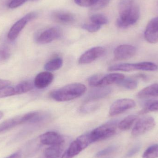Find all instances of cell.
Returning <instances> with one entry per match:
<instances>
[{
  "label": "cell",
  "mask_w": 158,
  "mask_h": 158,
  "mask_svg": "<svg viewBox=\"0 0 158 158\" xmlns=\"http://www.w3.org/2000/svg\"><path fill=\"white\" fill-rule=\"evenodd\" d=\"M118 11L119 16L117 25L120 28H126L134 25L140 16V9L135 0H121Z\"/></svg>",
  "instance_id": "obj_1"
},
{
  "label": "cell",
  "mask_w": 158,
  "mask_h": 158,
  "mask_svg": "<svg viewBox=\"0 0 158 158\" xmlns=\"http://www.w3.org/2000/svg\"><path fill=\"white\" fill-rule=\"evenodd\" d=\"M86 90L85 85L83 84H70L52 91L50 93V97L54 100L59 102L70 101L82 95Z\"/></svg>",
  "instance_id": "obj_2"
},
{
  "label": "cell",
  "mask_w": 158,
  "mask_h": 158,
  "mask_svg": "<svg viewBox=\"0 0 158 158\" xmlns=\"http://www.w3.org/2000/svg\"><path fill=\"white\" fill-rule=\"evenodd\" d=\"M43 119V117L38 112H31L17 116L5 121L0 124V133L5 132L15 127L26 123H36Z\"/></svg>",
  "instance_id": "obj_3"
},
{
  "label": "cell",
  "mask_w": 158,
  "mask_h": 158,
  "mask_svg": "<svg viewBox=\"0 0 158 158\" xmlns=\"http://www.w3.org/2000/svg\"><path fill=\"white\" fill-rule=\"evenodd\" d=\"M117 123L116 122H110L99 126L89 134L91 143L105 140L116 133Z\"/></svg>",
  "instance_id": "obj_4"
},
{
  "label": "cell",
  "mask_w": 158,
  "mask_h": 158,
  "mask_svg": "<svg viewBox=\"0 0 158 158\" xmlns=\"http://www.w3.org/2000/svg\"><path fill=\"white\" fill-rule=\"evenodd\" d=\"M91 143H92L89 138V134L79 136L70 144L66 152L65 158H74Z\"/></svg>",
  "instance_id": "obj_5"
},
{
  "label": "cell",
  "mask_w": 158,
  "mask_h": 158,
  "mask_svg": "<svg viewBox=\"0 0 158 158\" xmlns=\"http://www.w3.org/2000/svg\"><path fill=\"white\" fill-rule=\"evenodd\" d=\"M34 85L31 82L25 81L15 86H7L0 90V98L25 94L33 89Z\"/></svg>",
  "instance_id": "obj_6"
},
{
  "label": "cell",
  "mask_w": 158,
  "mask_h": 158,
  "mask_svg": "<svg viewBox=\"0 0 158 158\" xmlns=\"http://www.w3.org/2000/svg\"><path fill=\"white\" fill-rule=\"evenodd\" d=\"M156 121L153 117L145 116L138 119L132 131L133 136H137L144 134L153 130L156 126Z\"/></svg>",
  "instance_id": "obj_7"
},
{
  "label": "cell",
  "mask_w": 158,
  "mask_h": 158,
  "mask_svg": "<svg viewBox=\"0 0 158 158\" xmlns=\"http://www.w3.org/2000/svg\"><path fill=\"white\" fill-rule=\"evenodd\" d=\"M37 15L36 12H30L18 20L10 28L7 35L8 39L11 41L15 40L18 37L19 33L25 27L27 23L35 19Z\"/></svg>",
  "instance_id": "obj_8"
},
{
  "label": "cell",
  "mask_w": 158,
  "mask_h": 158,
  "mask_svg": "<svg viewBox=\"0 0 158 158\" xmlns=\"http://www.w3.org/2000/svg\"><path fill=\"white\" fill-rule=\"evenodd\" d=\"M135 106V102L131 99L123 98L116 100L110 108V116L112 117L119 115L133 108Z\"/></svg>",
  "instance_id": "obj_9"
},
{
  "label": "cell",
  "mask_w": 158,
  "mask_h": 158,
  "mask_svg": "<svg viewBox=\"0 0 158 158\" xmlns=\"http://www.w3.org/2000/svg\"><path fill=\"white\" fill-rule=\"evenodd\" d=\"M62 34V31L59 28H49L42 31L37 36L36 42L40 44L49 43L60 38Z\"/></svg>",
  "instance_id": "obj_10"
},
{
  "label": "cell",
  "mask_w": 158,
  "mask_h": 158,
  "mask_svg": "<svg viewBox=\"0 0 158 158\" xmlns=\"http://www.w3.org/2000/svg\"><path fill=\"white\" fill-rule=\"evenodd\" d=\"M105 48L100 46L94 47L84 53L79 58L80 64H86L94 62L105 54Z\"/></svg>",
  "instance_id": "obj_11"
},
{
  "label": "cell",
  "mask_w": 158,
  "mask_h": 158,
  "mask_svg": "<svg viewBox=\"0 0 158 158\" xmlns=\"http://www.w3.org/2000/svg\"><path fill=\"white\" fill-rule=\"evenodd\" d=\"M136 52V49L135 46L129 44H123L115 49L114 56L116 60L123 61L133 57Z\"/></svg>",
  "instance_id": "obj_12"
},
{
  "label": "cell",
  "mask_w": 158,
  "mask_h": 158,
  "mask_svg": "<svg viewBox=\"0 0 158 158\" xmlns=\"http://www.w3.org/2000/svg\"><path fill=\"white\" fill-rule=\"evenodd\" d=\"M39 138L40 143L45 145H60L64 143V138L56 132H47L40 135Z\"/></svg>",
  "instance_id": "obj_13"
},
{
  "label": "cell",
  "mask_w": 158,
  "mask_h": 158,
  "mask_svg": "<svg viewBox=\"0 0 158 158\" xmlns=\"http://www.w3.org/2000/svg\"><path fill=\"white\" fill-rule=\"evenodd\" d=\"M144 37L149 43L158 42V22L156 18L152 19L148 24L145 31Z\"/></svg>",
  "instance_id": "obj_14"
},
{
  "label": "cell",
  "mask_w": 158,
  "mask_h": 158,
  "mask_svg": "<svg viewBox=\"0 0 158 158\" xmlns=\"http://www.w3.org/2000/svg\"><path fill=\"white\" fill-rule=\"evenodd\" d=\"M54 76L49 71L42 72L38 74L34 80V85L39 89H43L50 85L53 81Z\"/></svg>",
  "instance_id": "obj_15"
},
{
  "label": "cell",
  "mask_w": 158,
  "mask_h": 158,
  "mask_svg": "<svg viewBox=\"0 0 158 158\" xmlns=\"http://www.w3.org/2000/svg\"><path fill=\"white\" fill-rule=\"evenodd\" d=\"M124 78V75L120 73H110L105 76L102 75L98 82L97 87H104L112 84H118Z\"/></svg>",
  "instance_id": "obj_16"
},
{
  "label": "cell",
  "mask_w": 158,
  "mask_h": 158,
  "mask_svg": "<svg viewBox=\"0 0 158 158\" xmlns=\"http://www.w3.org/2000/svg\"><path fill=\"white\" fill-rule=\"evenodd\" d=\"M52 18L53 20L63 24H69L74 22L75 16L70 12L57 11L53 12Z\"/></svg>",
  "instance_id": "obj_17"
},
{
  "label": "cell",
  "mask_w": 158,
  "mask_h": 158,
  "mask_svg": "<svg viewBox=\"0 0 158 158\" xmlns=\"http://www.w3.org/2000/svg\"><path fill=\"white\" fill-rule=\"evenodd\" d=\"M63 145L64 144L50 147L45 149L44 154L46 158H64L66 152Z\"/></svg>",
  "instance_id": "obj_18"
},
{
  "label": "cell",
  "mask_w": 158,
  "mask_h": 158,
  "mask_svg": "<svg viewBox=\"0 0 158 158\" xmlns=\"http://www.w3.org/2000/svg\"><path fill=\"white\" fill-rule=\"evenodd\" d=\"M136 96L140 98L158 97V84H153L145 87L137 93Z\"/></svg>",
  "instance_id": "obj_19"
},
{
  "label": "cell",
  "mask_w": 158,
  "mask_h": 158,
  "mask_svg": "<svg viewBox=\"0 0 158 158\" xmlns=\"http://www.w3.org/2000/svg\"><path fill=\"white\" fill-rule=\"evenodd\" d=\"M109 71H124V72H130V71H136L138 70L137 64H118L111 66L108 68Z\"/></svg>",
  "instance_id": "obj_20"
},
{
  "label": "cell",
  "mask_w": 158,
  "mask_h": 158,
  "mask_svg": "<svg viewBox=\"0 0 158 158\" xmlns=\"http://www.w3.org/2000/svg\"><path fill=\"white\" fill-rule=\"evenodd\" d=\"M138 117L136 115H131L127 116L118 124L119 129L122 131H127L131 128L134 123L137 120Z\"/></svg>",
  "instance_id": "obj_21"
},
{
  "label": "cell",
  "mask_w": 158,
  "mask_h": 158,
  "mask_svg": "<svg viewBox=\"0 0 158 158\" xmlns=\"http://www.w3.org/2000/svg\"><path fill=\"white\" fill-rule=\"evenodd\" d=\"M63 64V60L61 57H55L51 59L45 64L44 69L49 72L55 71L61 68Z\"/></svg>",
  "instance_id": "obj_22"
},
{
  "label": "cell",
  "mask_w": 158,
  "mask_h": 158,
  "mask_svg": "<svg viewBox=\"0 0 158 158\" xmlns=\"http://www.w3.org/2000/svg\"><path fill=\"white\" fill-rule=\"evenodd\" d=\"M104 87H100L101 88L100 89L94 90L92 93H90L88 97V100L90 101V100L101 98L108 95L110 93V89L109 88H104Z\"/></svg>",
  "instance_id": "obj_23"
},
{
  "label": "cell",
  "mask_w": 158,
  "mask_h": 158,
  "mask_svg": "<svg viewBox=\"0 0 158 158\" xmlns=\"http://www.w3.org/2000/svg\"><path fill=\"white\" fill-rule=\"evenodd\" d=\"M149 112H158V100H151L147 102L139 115H144Z\"/></svg>",
  "instance_id": "obj_24"
},
{
  "label": "cell",
  "mask_w": 158,
  "mask_h": 158,
  "mask_svg": "<svg viewBox=\"0 0 158 158\" xmlns=\"http://www.w3.org/2000/svg\"><path fill=\"white\" fill-rule=\"evenodd\" d=\"M118 85L129 90H134L137 87V82L135 79L124 78L118 83Z\"/></svg>",
  "instance_id": "obj_25"
},
{
  "label": "cell",
  "mask_w": 158,
  "mask_h": 158,
  "mask_svg": "<svg viewBox=\"0 0 158 158\" xmlns=\"http://www.w3.org/2000/svg\"><path fill=\"white\" fill-rule=\"evenodd\" d=\"M90 19L92 23L100 26L108 23L107 17L103 14H94L91 16Z\"/></svg>",
  "instance_id": "obj_26"
},
{
  "label": "cell",
  "mask_w": 158,
  "mask_h": 158,
  "mask_svg": "<svg viewBox=\"0 0 158 158\" xmlns=\"http://www.w3.org/2000/svg\"><path fill=\"white\" fill-rule=\"evenodd\" d=\"M137 67L138 70L143 71H156L158 67L156 64L151 62H141L137 63Z\"/></svg>",
  "instance_id": "obj_27"
},
{
  "label": "cell",
  "mask_w": 158,
  "mask_h": 158,
  "mask_svg": "<svg viewBox=\"0 0 158 158\" xmlns=\"http://www.w3.org/2000/svg\"><path fill=\"white\" fill-rule=\"evenodd\" d=\"M143 158H158V144L149 147L143 154Z\"/></svg>",
  "instance_id": "obj_28"
},
{
  "label": "cell",
  "mask_w": 158,
  "mask_h": 158,
  "mask_svg": "<svg viewBox=\"0 0 158 158\" xmlns=\"http://www.w3.org/2000/svg\"><path fill=\"white\" fill-rule=\"evenodd\" d=\"M100 0H74L75 3L78 5L83 7H93Z\"/></svg>",
  "instance_id": "obj_29"
},
{
  "label": "cell",
  "mask_w": 158,
  "mask_h": 158,
  "mask_svg": "<svg viewBox=\"0 0 158 158\" xmlns=\"http://www.w3.org/2000/svg\"><path fill=\"white\" fill-rule=\"evenodd\" d=\"M117 149V147L115 145L110 146L109 147L101 150L97 153L96 155V157L97 158L101 157L104 156H106L107 155L111 154L115 151Z\"/></svg>",
  "instance_id": "obj_30"
},
{
  "label": "cell",
  "mask_w": 158,
  "mask_h": 158,
  "mask_svg": "<svg viewBox=\"0 0 158 158\" xmlns=\"http://www.w3.org/2000/svg\"><path fill=\"white\" fill-rule=\"evenodd\" d=\"M82 27L84 29L87 31L89 32H95L98 31L100 29L101 26L92 23H90V24H84L83 25H82Z\"/></svg>",
  "instance_id": "obj_31"
},
{
  "label": "cell",
  "mask_w": 158,
  "mask_h": 158,
  "mask_svg": "<svg viewBox=\"0 0 158 158\" xmlns=\"http://www.w3.org/2000/svg\"><path fill=\"white\" fill-rule=\"evenodd\" d=\"M102 76V75L101 74H97L90 77L88 79V83L89 85L92 87H97L98 82Z\"/></svg>",
  "instance_id": "obj_32"
},
{
  "label": "cell",
  "mask_w": 158,
  "mask_h": 158,
  "mask_svg": "<svg viewBox=\"0 0 158 158\" xmlns=\"http://www.w3.org/2000/svg\"><path fill=\"white\" fill-rule=\"evenodd\" d=\"M28 0H9L8 7L10 8H15L19 7Z\"/></svg>",
  "instance_id": "obj_33"
},
{
  "label": "cell",
  "mask_w": 158,
  "mask_h": 158,
  "mask_svg": "<svg viewBox=\"0 0 158 158\" xmlns=\"http://www.w3.org/2000/svg\"><path fill=\"white\" fill-rule=\"evenodd\" d=\"M141 144H138L136 145L133 148H132L129 152H128L126 155V158H131L133 156H134L135 155L138 153L139 152V150L141 149Z\"/></svg>",
  "instance_id": "obj_34"
},
{
  "label": "cell",
  "mask_w": 158,
  "mask_h": 158,
  "mask_svg": "<svg viewBox=\"0 0 158 158\" xmlns=\"http://www.w3.org/2000/svg\"><path fill=\"white\" fill-rule=\"evenodd\" d=\"M110 1V0H100L98 3L97 4L92 7V9L94 10H97L104 8L108 4Z\"/></svg>",
  "instance_id": "obj_35"
},
{
  "label": "cell",
  "mask_w": 158,
  "mask_h": 158,
  "mask_svg": "<svg viewBox=\"0 0 158 158\" xmlns=\"http://www.w3.org/2000/svg\"><path fill=\"white\" fill-rule=\"evenodd\" d=\"M9 56V53L8 52L5 50H0V61L6 60Z\"/></svg>",
  "instance_id": "obj_36"
},
{
  "label": "cell",
  "mask_w": 158,
  "mask_h": 158,
  "mask_svg": "<svg viewBox=\"0 0 158 158\" xmlns=\"http://www.w3.org/2000/svg\"><path fill=\"white\" fill-rule=\"evenodd\" d=\"M10 84H11V82L8 80L0 79V90L9 86Z\"/></svg>",
  "instance_id": "obj_37"
},
{
  "label": "cell",
  "mask_w": 158,
  "mask_h": 158,
  "mask_svg": "<svg viewBox=\"0 0 158 158\" xmlns=\"http://www.w3.org/2000/svg\"><path fill=\"white\" fill-rule=\"evenodd\" d=\"M21 156L22 155L21 152H17L6 158H21Z\"/></svg>",
  "instance_id": "obj_38"
},
{
  "label": "cell",
  "mask_w": 158,
  "mask_h": 158,
  "mask_svg": "<svg viewBox=\"0 0 158 158\" xmlns=\"http://www.w3.org/2000/svg\"><path fill=\"white\" fill-rule=\"evenodd\" d=\"M3 116V113L2 111H0V119L2 118Z\"/></svg>",
  "instance_id": "obj_39"
},
{
  "label": "cell",
  "mask_w": 158,
  "mask_h": 158,
  "mask_svg": "<svg viewBox=\"0 0 158 158\" xmlns=\"http://www.w3.org/2000/svg\"><path fill=\"white\" fill-rule=\"evenodd\" d=\"M38 158H46V157H45V156H44V154H43V155H42L41 156H40V157H39Z\"/></svg>",
  "instance_id": "obj_40"
}]
</instances>
